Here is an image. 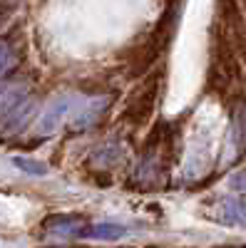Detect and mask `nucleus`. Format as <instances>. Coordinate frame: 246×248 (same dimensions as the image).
Segmentation results:
<instances>
[{
    "label": "nucleus",
    "mask_w": 246,
    "mask_h": 248,
    "mask_svg": "<svg viewBox=\"0 0 246 248\" xmlns=\"http://www.w3.org/2000/svg\"><path fill=\"white\" fill-rule=\"evenodd\" d=\"M85 218L82 216H72V214H55L45 218V231L60 238H82V231H85Z\"/></svg>",
    "instance_id": "3"
},
{
    "label": "nucleus",
    "mask_w": 246,
    "mask_h": 248,
    "mask_svg": "<svg viewBox=\"0 0 246 248\" xmlns=\"http://www.w3.org/2000/svg\"><path fill=\"white\" fill-rule=\"evenodd\" d=\"M80 99H82L80 94H60V97L50 99V105L43 109V114L37 119V134L50 137L63 127L65 122H72Z\"/></svg>",
    "instance_id": "1"
},
{
    "label": "nucleus",
    "mask_w": 246,
    "mask_h": 248,
    "mask_svg": "<svg viewBox=\"0 0 246 248\" xmlns=\"http://www.w3.org/2000/svg\"><path fill=\"white\" fill-rule=\"evenodd\" d=\"M127 233L125 226L119 223H92V226H85L82 231V238H95V241H115V238H122Z\"/></svg>",
    "instance_id": "7"
},
{
    "label": "nucleus",
    "mask_w": 246,
    "mask_h": 248,
    "mask_svg": "<svg viewBox=\"0 0 246 248\" xmlns=\"http://www.w3.org/2000/svg\"><path fill=\"white\" fill-rule=\"evenodd\" d=\"M13 164L20 169V171H25V174H33V176H45L48 174V167L43 161H35V159H25V156H13Z\"/></svg>",
    "instance_id": "9"
},
{
    "label": "nucleus",
    "mask_w": 246,
    "mask_h": 248,
    "mask_svg": "<svg viewBox=\"0 0 246 248\" xmlns=\"http://www.w3.org/2000/svg\"><path fill=\"white\" fill-rule=\"evenodd\" d=\"M154 99H157V85H154V82H149V87L137 92V97L132 99V105L127 107V114L132 117L134 124H142V122L149 119L152 107H154Z\"/></svg>",
    "instance_id": "4"
},
{
    "label": "nucleus",
    "mask_w": 246,
    "mask_h": 248,
    "mask_svg": "<svg viewBox=\"0 0 246 248\" xmlns=\"http://www.w3.org/2000/svg\"><path fill=\"white\" fill-rule=\"evenodd\" d=\"M28 97V87L20 82H3L0 85V119L13 114Z\"/></svg>",
    "instance_id": "5"
},
{
    "label": "nucleus",
    "mask_w": 246,
    "mask_h": 248,
    "mask_svg": "<svg viewBox=\"0 0 246 248\" xmlns=\"http://www.w3.org/2000/svg\"><path fill=\"white\" fill-rule=\"evenodd\" d=\"M229 184H231V189L244 191V189H246V171H236V174L229 179Z\"/></svg>",
    "instance_id": "11"
},
{
    "label": "nucleus",
    "mask_w": 246,
    "mask_h": 248,
    "mask_svg": "<svg viewBox=\"0 0 246 248\" xmlns=\"http://www.w3.org/2000/svg\"><path fill=\"white\" fill-rule=\"evenodd\" d=\"M10 65H13V52L8 50L5 43H0V75L5 70H10Z\"/></svg>",
    "instance_id": "10"
},
{
    "label": "nucleus",
    "mask_w": 246,
    "mask_h": 248,
    "mask_svg": "<svg viewBox=\"0 0 246 248\" xmlns=\"http://www.w3.org/2000/svg\"><path fill=\"white\" fill-rule=\"evenodd\" d=\"M231 147L234 154H239L246 147V107H236L231 119Z\"/></svg>",
    "instance_id": "8"
},
{
    "label": "nucleus",
    "mask_w": 246,
    "mask_h": 248,
    "mask_svg": "<svg viewBox=\"0 0 246 248\" xmlns=\"http://www.w3.org/2000/svg\"><path fill=\"white\" fill-rule=\"evenodd\" d=\"M107 107H110V97H90V99L82 97L77 109H75V117L70 122V127L72 129H90V127H95V124L102 119V114L107 112Z\"/></svg>",
    "instance_id": "2"
},
{
    "label": "nucleus",
    "mask_w": 246,
    "mask_h": 248,
    "mask_svg": "<svg viewBox=\"0 0 246 248\" xmlns=\"http://www.w3.org/2000/svg\"><path fill=\"white\" fill-rule=\"evenodd\" d=\"M219 221L227 226H246V203L239 199H224L219 203Z\"/></svg>",
    "instance_id": "6"
}]
</instances>
